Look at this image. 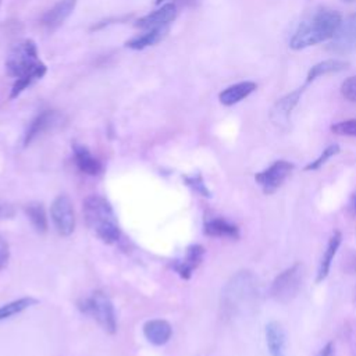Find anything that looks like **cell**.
<instances>
[{
	"label": "cell",
	"instance_id": "8",
	"mask_svg": "<svg viewBox=\"0 0 356 356\" xmlns=\"http://www.w3.org/2000/svg\"><path fill=\"white\" fill-rule=\"evenodd\" d=\"M328 50L339 56H346L356 50V14H350L341 21L331 38Z\"/></svg>",
	"mask_w": 356,
	"mask_h": 356
},
{
	"label": "cell",
	"instance_id": "11",
	"mask_svg": "<svg viewBox=\"0 0 356 356\" xmlns=\"http://www.w3.org/2000/svg\"><path fill=\"white\" fill-rule=\"evenodd\" d=\"M177 17V7L172 3L164 4L160 8L152 11L150 14L139 18L135 24L136 28L140 29H154V28H161L167 26L170 22H172Z\"/></svg>",
	"mask_w": 356,
	"mask_h": 356
},
{
	"label": "cell",
	"instance_id": "13",
	"mask_svg": "<svg viewBox=\"0 0 356 356\" xmlns=\"http://www.w3.org/2000/svg\"><path fill=\"white\" fill-rule=\"evenodd\" d=\"M266 342L270 356H286V335L281 323L270 321L266 325Z\"/></svg>",
	"mask_w": 356,
	"mask_h": 356
},
{
	"label": "cell",
	"instance_id": "7",
	"mask_svg": "<svg viewBox=\"0 0 356 356\" xmlns=\"http://www.w3.org/2000/svg\"><path fill=\"white\" fill-rule=\"evenodd\" d=\"M50 217L58 235L70 236L75 229V214L71 199L67 195H58L50 206Z\"/></svg>",
	"mask_w": 356,
	"mask_h": 356
},
{
	"label": "cell",
	"instance_id": "29",
	"mask_svg": "<svg viewBox=\"0 0 356 356\" xmlns=\"http://www.w3.org/2000/svg\"><path fill=\"white\" fill-rule=\"evenodd\" d=\"M10 259V248L8 243L0 236V270L4 268Z\"/></svg>",
	"mask_w": 356,
	"mask_h": 356
},
{
	"label": "cell",
	"instance_id": "30",
	"mask_svg": "<svg viewBox=\"0 0 356 356\" xmlns=\"http://www.w3.org/2000/svg\"><path fill=\"white\" fill-rule=\"evenodd\" d=\"M317 356H335V345L332 342H328L325 346L320 349Z\"/></svg>",
	"mask_w": 356,
	"mask_h": 356
},
{
	"label": "cell",
	"instance_id": "1",
	"mask_svg": "<svg viewBox=\"0 0 356 356\" xmlns=\"http://www.w3.org/2000/svg\"><path fill=\"white\" fill-rule=\"evenodd\" d=\"M341 21L342 17L337 10L327 7L318 8L310 18L299 24L289 40V47L293 50H302L331 39Z\"/></svg>",
	"mask_w": 356,
	"mask_h": 356
},
{
	"label": "cell",
	"instance_id": "31",
	"mask_svg": "<svg viewBox=\"0 0 356 356\" xmlns=\"http://www.w3.org/2000/svg\"><path fill=\"white\" fill-rule=\"evenodd\" d=\"M7 217V216H13V209L10 206L6 204H0V217Z\"/></svg>",
	"mask_w": 356,
	"mask_h": 356
},
{
	"label": "cell",
	"instance_id": "25",
	"mask_svg": "<svg viewBox=\"0 0 356 356\" xmlns=\"http://www.w3.org/2000/svg\"><path fill=\"white\" fill-rule=\"evenodd\" d=\"M339 153V146L337 145V143H334V145H330V146H327L323 152H321V154L316 159V160H313L312 163H309L306 167H305V170H307V171H314V170H318L323 164H325L327 163V160L328 159H331L332 156H335V154H338Z\"/></svg>",
	"mask_w": 356,
	"mask_h": 356
},
{
	"label": "cell",
	"instance_id": "18",
	"mask_svg": "<svg viewBox=\"0 0 356 356\" xmlns=\"http://www.w3.org/2000/svg\"><path fill=\"white\" fill-rule=\"evenodd\" d=\"M57 120V114L54 111H43L39 115H36L32 122L29 124L26 132H25V138H24V146H28L38 135H40L42 132L47 131L50 127H53V124Z\"/></svg>",
	"mask_w": 356,
	"mask_h": 356
},
{
	"label": "cell",
	"instance_id": "24",
	"mask_svg": "<svg viewBox=\"0 0 356 356\" xmlns=\"http://www.w3.org/2000/svg\"><path fill=\"white\" fill-rule=\"evenodd\" d=\"M38 303V300L32 296H25V298H19L17 300H13L10 303H6L3 306H0V321L4 318H8L14 314H18L21 312H24L25 309H28L29 306Z\"/></svg>",
	"mask_w": 356,
	"mask_h": 356
},
{
	"label": "cell",
	"instance_id": "3",
	"mask_svg": "<svg viewBox=\"0 0 356 356\" xmlns=\"http://www.w3.org/2000/svg\"><path fill=\"white\" fill-rule=\"evenodd\" d=\"M6 70L8 75L15 78L32 72L46 74V65L39 60L36 44L31 39H22L10 49L6 58Z\"/></svg>",
	"mask_w": 356,
	"mask_h": 356
},
{
	"label": "cell",
	"instance_id": "6",
	"mask_svg": "<svg viewBox=\"0 0 356 356\" xmlns=\"http://www.w3.org/2000/svg\"><path fill=\"white\" fill-rule=\"evenodd\" d=\"M303 275V266L300 263H295L291 267L285 268L274 278L270 288L271 296L280 303L291 302L300 291Z\"/></svg>",
	"mask_w": 356,
	"mask_h": 356
},
{
	"label": "cell",
	"instance_id": "32",
	"mask_svg": "<svg viewBox=\"0 0 356 356\" xmlns=\"http://www.w3.org/2000/svg\"><path fill=\"white\" fill-rule=\"evenodd\" d=\"M353 211L356 213V197H355V202H353Z\"/></svg>",
	"mask_w": 356,
	"mask_h": 356
},
{
	"label": "cell",
	"instance_id": "23",
	"mask_svg": "<svg viewBox=\"0 0 356 356\" xmlns=\"http://www.w3.org/2000/svg\"><path fill=\"white\" fill-rule=\"evenodd\" d=\"M25 213L31 221V224L33 225V228L43 234L47 231V217H46V211L42 203H29L25 206Z\"/></svg>",
	"mask_w": 356,
	"mask_h": 356
},
{
	"label": "cell",
	"instance_id": "33",
	"mask_svg": "<svg viewBox=\"0 0 356 356\" xmlns=\"http://www.w3.org/2000/svg\"><path fill=\"white\" fill-rule=\"evenodd\" d=\"M161 1H164V0H156V4H160Z\"/></svg>",
	"mask_w": 356,
	"mask_h": 356
},
{
	"label": "cell",
	"instance_id": "35",
	"mask_svg": "<svg viewBox=\"0 0 356 356\" xmlns=\"http://www.w3.org/2000/svg\"><path fill=\"white\" fill-rule=\"evenodd\" d=\"M342 1H352V0H342Z\"/></svg>",
	"mask_w": 356,
	"mask_h": 356
},
{
	"label": "cell",
	"instance_id": "27",
	"mask_svg": "<svg viewBox=\"0 0 356 356\" xmlns=\"http://www.w3.org/2000/svg\"><path fill=\"white\" fill-rule=\"evenodd\" d=\"M341 95L352 102V103H356V75L353 76H349L346 78L342 85H341Z\"/></svg>",
	"mask_w": 356,
	"mask_h": 356
},
{
	"label": "cell",
	"instance_id": "5",
	"mask_svg": "<svg viewBox=\"0 0 356 356\" xmlns=\"http://www.w3.org/2000/svg\"><path fill=\"white\" fill-rule=\"evenodd\" d=\"M78 307L82 313L93 317L106 332L114 334L117 331L114 306L104 292H92L88 298H83L78 302Z\"/></svg>",
	"mask_w": 356,
	"mask_h": 356
},
{
	"label": "cell",
	"instance_id": "26",
	"mask_svg": "<svg viewBox=\"0 0 356 356\" xmlns=\"http://www.w3.org/2000/svg\"><path fill=\"white\" fill-rule=\"evenodd\" d=\"M331 131L341 136H356V118L339 121L331 125Z\"/></svg>",
	"mask_w": 356,
	"mask_h": 356
},
{
	"label": "cell",
	"instance_id": "16",
	"mask_svg": "<svg viewBox=\"0 0 356 356\" xmlns=\"http://www.w3.org/2000/svg\"><path fill=\"white\" fill-rule=\"evenodd\" d=\"M257 89V83L253 81H243L228 86L218 95V100L224 106H234L248 97Z\"/></svg>",
	"mask_w": 356,
	"mask_h": 356
},
{
	"label": "cell",
	"instance_id": "14",
	"mask_svg": "<svg viewBox=\"0 0 356 356\" xmlns=\"http://www.w3.org/2000/svg\"><path fill=\"white\" fill-rule=\"evenodd\" d=\"M72 150H74L75 164L81 172L86 175H99L103 171L102 163L90 153V150L86 146L75 143Z\"/></svg>",
	"mask_w": 356,
	"mask_h": 356
},
{
	"label": "cell",
	"instance_id": "12",
	"mask_svg": "<svg viewBox=\"0 0 356 356\" xmlns=\"http://www.w3.org/2000/svg\"><path fill=\"white\" fill-rule=\"evenodd\" d=\"M204 256V248L202 245H192L186 249V253L182 260L172 264V268L184 280H189L193 270L199 267Z\"/></svg>",
	"mask_w": 356,
	"mask_h": 356
},
{
	"label": "cell",
	"instance_id": "15",
	"mask_svg": "<svg viewBox=\"0 0 356 356\" xmlns=\"http://www.w3.org/2000/svg\"><path fill=\"white\" fill-rule=\"evenodd\" d=\"M76 0H60L42 17V24L47 29H56L74 11Z\"/></svg>",
	"mask_w": 356,
	"mask_h": 356
},
{
	"label": "cell",
	"instance_id": "28",
	"mask_svg": "<svg viewBox=\"0 0 356 356\" xmlns=\"http://www.w3.org/2000/svg\"><path fill=\"white\" fill-rule=\"evenodd\" d=\"M185 181L189 186H192L197 193H200L202 196H210L209 189L206 188V184L203 182L200 175H193V177H185Z\"/></svg>",
	"mask_w": 356,
	"mask_h": 356
},
{
	"label": "cell",
	"instance_id": "10",
	"mask_svg": "<svg viewBox=\"0 0 356 356\" xmlns=\"http://www.w3.org/2000/svg\"><path fill=\"white\" fill-rule=\"evenodd\" d=\"M305 90V86L298 88L296 90L282 96L281 99H278L271 111H270V120L277 125V127H285L289 122V117L292 110L295 108V106L298 104V102L300 100V96Z\"/></svg>",
	"mask_w": 356,
	"mask_h": 356
},
{
	"label": "cell",
	"instance_id": "4",
	"mask_svg": "<svg viewBox=\"0 0 356 356\" xmlns=\"http://www.w3.org/2000/svg\"><path fill=\"white\" fill-rule=\"evenodd\" d=\"M256 280L249 271H239L229 282H227L221 293V309L227 314H232L249 305L256 298Z\"/></svg>",
	"mask_w": 356,
	"mask_h": 356
},
{
	"label": "cell",
	"instance_id": "2",
	"mask_svg": "<svg viewBox=\"0 0 356 356\" xmlns=\"http://www.w3.org/2000/svg\"><path fill=\"white\" fill-rule=\"evenodd\" d=\"M83 218L90 231L104 243H115L121 236V229L113 206L99 195H90L83 200Z\"/></svg>",
	"mask_w": 356,
	"mask_h": 356
},
{
	"label": "cell",
	"instance_id": "19",
	"mask_svg": "<svg viewBox=\"0 0 356 356\" xmlns=\"http://www.w3.org/2000/svg\"><path fill=\"white\" fill-rule=\"evenodd\" d=\"M341 241H342V235L339 231H335L330 239H328V243H327V248L323 253V257L320 260V264H318V270H317V278L316 281L317 282H321L323 280L327 278L328 275V271H330V267H331V261L334 260L335 254H337V250L341 245Z\"/></svg>",
	"mask_w": 356,
	"mask_h": 356
},
{
	"label": "cell",
	"instance_id": "21",
	"mask_svg": "<svg viewBox=\"0 0 356 356\" xmlns=\"http://www.w3.org/2000/svg\"><path fill=\"white\" fill-rule=\"evenodd\" d=\"M204 234L214 238H231L236 239L239 236V229L235 224H231L229 221L224 218H211L204 222Z\"/></svg>",
	"mask_w": 356,
	"mask_h": 356
},
{
	"label": "cell",
	"instance_id": "17",
	"mask_svg": "<svg viewBox=\"0 0 356 356\" xmlns=\"http://www.w3.org/2000/svg\"><path fill=\"white\" fill-rule=\"evenodd\" d=\"M171 334H172V328L170 323L165 320H160V318L149 320L143 325V335L150 343L157 346L167 343L168 339L171 338Z\"/></svg>",
	"mask_w": 356,
	"mask_h": 356
},
{
	"label": "cell",
	"instance_id": "20",
	"mask_svg": "<svg viewBox=\"0 0 356 356\" xmlns=\"http://www.w3.org/2000/svg\"><path fill=\"white\" fill-rule=\"evenodd\" d=\"M349 67V63L345 60H338V58H328L324 61H320L317 64H314L307 75H306V82L305 85H309L310 82H313L314 79L323 76V75H328V74H334V72H339L343 71Z\"/></svg>",
	"mask_w": 356,
	"mask_h": 356
},
{
	"label": "cell",
	"instance_id": "9",
	"mask_svg": "<svg viewBox=\"0 0 356 356\" xmlns=\"http://www.w3.org/2000/svg\"><path fill=\"white\" fill-rule=\"evenodd\" d=\"M293 164L286 160H277L266 170L257 172L254 175L256 182L260 185L264 193H274L292 172Z\"/></svg>",
	"mask_w": 356,
	"mask_h": 356
},
{
	"label": "cell",
	"instance_id": "34",
	"mask_svg": "<svg viewBox=\"0 0 356 356\" xmlns=\"http://www.w3.org/2000/svg\"><path fill=\"white\" fill-rule=\"evenodd\" d=\"M353 270H356V263H355V266H353Z\"/></svg>",
	"mask_w": 356,
	"mask_h": 356
},
{
	"label": "cell",
	"instance_id": "22",
	"mask_svg": "<svg viewBox=\"0 0 356 356\" xmlns=\"http://www.w3.org/2000/svg\"><path fill=\"white\" fill-rule=\"evenodd\" d=\"M168 32L167 26H161V28H154V29H146V32L129 39L125 46L134 50H142L145 47L153 46L156 43H159Z\"/></svg>",
	"mask_w": 356,
	"mask_h": 356
}]
</instances>
